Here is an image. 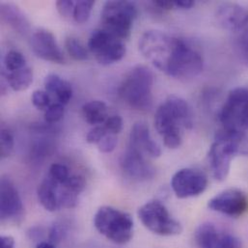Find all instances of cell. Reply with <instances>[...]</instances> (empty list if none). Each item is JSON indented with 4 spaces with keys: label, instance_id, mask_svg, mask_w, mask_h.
Masks as SVG:
<instances>
[{
    "label": "cell",
    "instance_id": "cell-1",
    "mask_svg": "<svg viewBox=\"0 0 248 248\" xmlns=\"http://www.w3.org/2000/svg\"><path fill=\"white\" fill-rule=\"evenodd\" d=\"M155 125L164 145L169 149H177L182 145L184 130L193 125L191 108L184 99L171 96L156 109Z\"/></svg>",
    "mask_w": 248,
    "mask_h": 248
},
{
    "label": "cell",
    "instance_id": "cell-2",
    "mask_svg": "<svg viewBox=\"0 0 248 248\" xmlns=\"http://www.w3.org/2000/svg\"><path fill=\"white\" fill-rule=\"evenodd\" d=\"M237 155H248V132L221 129L216 134L209 151V162L214 178L223 182L229 175L231 162Z\"/></svg>",
    "mask_w": 248,
    "mask_h": 248
},
{
    "label": "cell",
    "instance_id": "cell-3",
    "mask_svg": "<svg viewBox=\"0 0 248 248\" xmlns=\"http://www.w3.org/2000/svg\"><path fill=\"white\" fill-rule=\"evenodd\" d=\"M153 84L152 71L146 66L137 65L125 76L119 87V95L130 108L147 110L153 104Z\"/></svg>",
    "mask_w": 248,
    "mask_h": 248
},
{
    "label": "cell",
    "instance_id": "cell-4",
    "mask_svg": "<svg viewBox=\"0 0 248 248\" xmlns=\"http://www.w3.org/2000/svg\"><path fill=\"white\" fill-rule=\"evenodd\" d=\"M94 225L101 235L119 246L129 243L133 237L131 217L113 207L100 208L94 217Z\"/></svg>",
    "mask_w": 248,
    "mask_h": 248
},
{
    "label": "cell",
    "instance_id": "cell-5",
    "mask_svg": "<svg viewBox=\"0 0 248 248\" xmlns=\"http://www.w3.org/2000/svg\"><path fill=\"white\" fill-rule=\"evenodd\" d=\"M179 38L172 37L162 31L149 30L139 41V50L142 55L155 68L167 73Z\"/></svg>",
    "mask_w": 248,
    "mask_h": 248
},
{
    "label": "cell",
    "instance_id": "cell-6",
    "mask_svg": "<svg viewBox=\"0 0 248 248\" xmlns=\"http://www.w3.org/2000/svg\"><path fill=\"white\" fill-rule=\"evenodd\" d=\"M101 16L105 30L125 41L130 36L137 9L129 1H108L104 5Z\"/></svg>",
    "mask_w": 248,
    "mask_h": 248
},
{
    "label": "cell",
    "instance_id": "cell-7",
    "mask_svg": "<svg viewBox=\"0 0 248 248\" xmlns=\"http://www.w3.org/2000/svg\"><path fill=\"white\" fill-rule=\"evenodd\" d=\"M138 217L144 227L158 236L172 237L180 235L183 231L182 224L173 218L167 208L157 200L144 204L138 210Z\"/></svg>",
    "mask_w": 248,
    "mask_h": 248
},
{
    "label": "cell",
    "instance_id": "cell-8",
    "mask_svg": "<svg viewBox=\"0 0 248 248\" xmlns=\"http://www.w3.org/2000/svg\"><path fill=\"white\" fill-rule=\"evenodd\" d=\"M223 129L248 132V84L233 89L219 114Z\"/></svg>",
    "mask_w": 248,
    "mask_h": 248
},
{
    "label": "cell",
    "instance_id": "cell-9",
    "mask_svg": "<svg viewBox=\"0 0 248 248\" xmlns=\"http://www.w3.org/2000/svg\"><path fill=\"white\" fill-rule=\"evenodd\" d=\"M201 53L186 41L179 39L166 75L179 79L197 77L203 70Z\"/></svg>",
    "mask_w": 248,
    "mask_h": 248
},
{
    "label": "cell",
    "instance_id": "cell-10",
    "mask_svg": "<svg viewBox=\"0 0 248 248\" xmlns=\"http://www.w3.org/2000/svg\"><path fill=\"white\" fill-rule=\"evenodd\" d=\"M87 46L96 60L105 66L119 62L125 54L124 41L104 28L96 29L92 32Z\"/></svg>",
    "mask_w": 248,
    "mask_h": 248
},
{
    "label": "cell",
    "instance_id": "cell-11",
    "mask_svg": "<svg viewBox=\"0 0 248 248\" xmlns=\"http://www.w3.org/2000/svg\"><path fill=\"white\" fill-rule=\"evenodd\" d=\"M207 186L208 177L198 169H180L171 179L172 190L181 199L199 196L207 189Z\"/></svg>",
    "mask_w": 248,
    "mask_h": 248
},
{
    "label": "cell",
    "instance_id": "cell-12",
    "mask_svg": "<svg viewBox=\"0 0 248 248\" xmlns=\"http://www.w3.org/2000/svg\"><path fill=\"white\" fill-rule=\"evenodd\" d=\"M210 210L230 217H240L248 211V195L241 189L229 188L212 198Z\"/></svg>",
    "mask_w": 248,
    "mask_h": 248
},
{
    "label": "cell",
    "instance_id": "cell-13",
    "mask_svg": "<svg viewBox=\"0 0 248 248\" xmlns=\"http://www.w3.org/2000/svg\"><path fill=\"white\" fill-rule=\"evenodd\" d=\"M194 238L198 248H243L239 238L220 230L210 222L199 225Z\"/></svg>",
    "mask_w": 248,
    "mask_h": 248
},
{
    "label": "cell",
    "instance_id": "cell-14",
    "mask_svg": "<svg viewBox=\"0 0 248 248\" xmlns=\"http://www.w3.org/2000/svg\"><path fill=\"white\" fill-rule=\"evenodd\" d=\"M22 201L14 183L6 177L0 182V217L2 221L17 222L23 217Z\"/></svg>",
    "mask_w": 248,
    "mask_h": 248
},
{
    "label": "cell",
    "instance_id": "cell-15",
    "mask_svg": "<svg viewBox=\"0 0 248 248\" xmlns=\"http://www.w3.org/2000/svg\"><path fill=\"white\" fill-rule=\"evenodd\" d=\"M30 46L33 52L43 60L64 64L66 58L60 49L54 35L46 29H37L30 38Z\"/></svg>",
    "mask_w": 248,
    "mask_h": 248
},
{
    "label": "cell",
    "instance_id": "cell-16",
    "mask_svg": "<svg viewBox=\"0 0 248 248\" xmlns=\"http://www.w3.org/2000/svg\"><path fill=\"white\" fill-rule=\"evenodd\" d=\"M121 166L127 177L136 181L151 180L155 174V169L146 155L129 146L122 156Z\"/></svg>",
    "mask_w": 248,
    "mask_h": 248
},
{
    "label": "cell",
    "instance_id": "cell-17",
    "mask_svg": "<svg viewBox=\"0 0 248 248\" xmlns=\"http://www.w3.org/2000/svg\"><path fill=\"white\" fill-rule=\"evenodd\" d=\"M219 26L231 32H242L248 25V11L237 3H223L216 13Z\"/></svg>",
    "mask_w": 248,
    "mask_h": 248
},
{
    "label": "cell",
    "instance_id": "cell-18",
    "mask_svg": "<svg viewBox=\"0 0 248 248\" xmlns=\"http://www.w3.org/2000/svg\"><path fill=\"white\" fill-rule=\"evenodd\" d=\"M129 147L149 157L155 158L161 155L160 146L152 137L148 125L142 122L133 124L129 135Z\"/></svg>",
    "mask_w": 248,
    "mask_h": 248
},
{
    "label": "cell",
    "instance_id": "cell-19",
    "mask_svg": "<svg viewBox=\"0 0 248 248\" xmlns=\"http://www.w3.org/2000/svg\"><path fill=\"white\" fill-rule=\"evenodd\" d=\"M1 18L16 32L27 36L30 32V22L22 11L11 3H2L0 6Z\"/></svg>",
    "mask_w": 248,
    "mask_h": 248
},
{
    "label": "cell",
    "instance_id": "cell-20",
    "mask_svg": "<svg viewBox=\"0 0 248 248\" xmlns=\"http://www.w3.org/2000/svg\"><path fill=\"white\" fill-rule=\"evenodd\" d=\"M59 184L52 180L48 175L38 186L37 195L40 204L48 212H57L60 210L58 202Z\"/></svg>",
    "mask_w": 248,
    "mask_h": 248
},
{
    "label": "cell",
    "instance_id": "cell-21",
    "mask_svg": "<svg viewBox=\"0 0 248 248\" xmlns=\"http://www.w3.org/2000/svg\"><path fill=\"white\" fill-rule=\"evenodd\" d=\"M44 83L46 92L52 94L59 104L63 106L69 104L73 96V88L67 80L55 74H50L46 77Z\"/></svg>",
    "mask_w": 248,
    "mask_h": 248
},
{
    "label": "cell",
    "instance_id": "cell-22",
    "mask_svg": "<svg viewBox=\"0 0 248 248\" xmlns=\"http://www.w3.org/2000/svg\"><path fill=\"white\" fill-rule=\"evenodd\" d=\"M82 114L85 121L93 125L105 124L108 115V107L102 101H91L82 107Z\"/></svg>",
    "mask_w": 248,
    "mask_h": 248
},
{
    "label": "cell",
    "instance_id": "cell-23",
    "mask_svg": "<svg viewBox=\"0 0 248 248\" xmlns=\"http://www.w3.org/2000/svg\"><path fill=\"white\" fill-rule=\"evenodd\" d=\"M2 77L6 78L8 85L16 92L26 90L33 82V72L28 66L14 73L2 72Z\"/></svg>",
    "mask_w": 248,
    "mask_h": 248
},
{
    "label": "cell",
    "instance_id": "cell-24",
    "mask_svg": "<svg viewBox=\"0 0 248 248\" xmlns=\"http://www.w3.org/2000/svg\"><path fill=\"white\" fill-rule=\"evenodd\" d=\"M26 59L22 53L17 50H10L3 59V71L5 73H14L25 68Z\"/></svg>",
    "mask_w": 248,
    "mask_h": 248
},
{
    "label": "cell",
    "instance_id": "cell-25",
    "mask_svg": "<svg viewBox=\"0 0 248 248\" xmlns=\"http://www.w3.org/2000/svg\"><path fill=\"white\" fill-rule=\"evenodd\" d=\"M65 46L69 55L77 61H84V60H87L89 57L88 50L76 38H73V37L67 38L65 42Z\"/></svg>",
    "mask_w": 248,
    "mask_h": 248
},
{
    "label": "cell",
    "instance_id": "cell-26",
    "mask_svg": "<svg viewBox=\"0 0 248 248\" xmlns=\"http://www.w3.org/2000/svg\"><path fill=\"white\" fill-rule=\"evenodd\" d=\"M94 5L95 1L93 0H81L76 2L73 15L74 19L79 24L85 23L90 17Z\"/></svg>",
    "mask_w": 248,
    "mask_h": 248
},
{
    "label": "cell",
    "instance_id": "cell-27",
    "mask_svg": "<svg viewBox=\"0 0 248 248\" xmlns=\"http://www.w3.org/2000/svg\"><path fill=\"white\" fill-rule=\"evenodd\" d=\"M15 141L13 134L6 128H1L0 133V155L1 158L9 157L14 151Z\"/></svg>",
    "mask_w": 248,
    "mask_h": 248
},
{
    "label": "cell",
    "instance_id": "cell-28",
    "mask_svg": "<svg viewBox=\"0 0 248 248\" xmlns=\"http://www.w3.org/2000/svg\"><path fill=\"white\" fill-rule=\"evenodd\" d=\"M48 176L58 184L65 183L70 175L68 167L62 163H53L48 171Z\"/></svg>",
    "mask_w": 248,
    "mask_h": 248
},
{
    "label": "cell",
    "instance_id": "cell-29",
    "mask_svg": "<svg viewBox=\"0 0 248 248\" xmlns=\"http://www.w3.org/2000/svg\"><path fill=\"white\" fill-rule=\"evenodd\" d=\"M31 101L33 106L39 110H46L51 106L50 97L46 91L37 90L34 91L31 97Z\"/></svg>",
    "mask_w": 248,
    "mask_h": 248
},
{
    "label": "cell",
    "instance_id": "cell-30",
    "mask_svg": "<svg viewBox=\"0 0 248 248\" xmlns=\"http://www.w3.org/2000/svg\"><path fill=\"white\" fill-rule=\"evenodd\" d=\"M236 49L241 59L248 64V25L240 32L236 43Z\"/></svg>",
    "mask_w": 248,
    "mask_h": 248
},
{
    "label": "cell",
    "instance_id": "cell-31",
    "mask_svg": "<svg viewBox=\"0 0 248 248\" xmlns=\"http://www.w3.org/2000/svg\"><path fill=\"white\" fill-rule=\"evenodd\" d=\"M64 112H65V109H64L63 105H61L59 103L52 104L45 111V119L49 124L56 123L62 119V117L64 116Z\"/></svg>",
    "mask_w": 248,
    "mask_h": 248
},
{
    "label": "cell",
    "instance_id": "cell-32",
    "mask_svg": "<svg viewBox=\"0 0 248 248\" xmlns=\"http://www.w3.org/2000/svg\"><path fill=\"white\" fill-rule=\"evenodd\" d=\"M118 144V139L115 134L108 133L98 144V148L102 153L109 154L113 152Z\"/></svg>",
    "mask_w": 248,
    "mask_h": 248
},
{
    "label": "cell",
    "instance_id": "cell-33",
    "mask_svg": "<svg viewBox=\"0 0 248 248\" xmlns=\"http://www.w3.org/2000/svg\"><path fill=\"white\" fill-rule=\"evenodd\" d=\"M104 126L108 133L117 135L118 133L121 132V130L123 128V119L117 115L109 116L107 119V121L105 122Z\"/></svg>",
    "mask_w": 248,
    "mask_h": 248
},
{
    "label": "cell",
    "instance_id": "cell-34",
    "mask_svg": "<svg viewBox=\"0 0 248 248\" xmlns=\"http://www.w3.org/2000/svg\"><path fill=\"white\" fill-rule=\"evenodd\" d=\"M108 132L104 125H95L87 134L86 141L90 144H99V142L108 134Z\"/></svg>",
    "mask_w": 248,
    "mask_h": 248
},
{
    "label": "cell",
    "instance_id": "cell-35",
    "mask_svg": "<svg viewBox=\"0 0 248 248\" xmlns=\"http://www.w3.org/2000/svg\"><path fill=\"white\" fill-rule=\"evenodd\" d=\"M75 5H76V2L70 1V0H59L56 2L57 11L64 17L73 16Z\"/></svg>",
    "mask_w": 248,
    "mask_h": 248
},
{
    "label": "cell",
    "instance_id": "cell-36",
    "mask_svg": "<svg viewBox=\"0 0 248 248\" xmlns=\"http://www.w3.org/2000/svg\"><path fill=\"white\" fill-rule=\"evenodd\" d=\"M63 235H64V231L62 227L59 224H55L51 227L48 233V242L55 245L62 240Z\"/></svg>",
    "mask_w": 248,
    "mask_h": 248
},
{
    "label": "cell",
    "instance_id": "cell-37",
    "mask_svg": "<svg viewBox=\"0 0 248 248\" xmlns=\"http://www.w3.org/2000/svg\"><path fill=\"white\" fill-rule=\"evenodd\" d=\"M1 248H15V240L11 236H2L0 239Z\"/></svg>",
    "mask_w": 248,
    "mask_h": 248
},
{
    "label": "cell",
    "instance_id": "cell-38",
    "mask_svg": "<svg viewBox=\"0 0 248 248\" xmlns=\"http://www.w3.org/2000/svg\"><path fill=\"white\" fill-rule=\"evenodd\" d=\"M153 4L161 9V10H171L173 8H175V4H174V1H161V0H158V1H154Z\"/></svg>",
    "mask_w": 248,
    "mask_h": 248
},
{
    "label": "cell",
    "instance_id": "cell-39",
    "mask_svg": "<svg viewBox=\"0 0 248 248\" xmlns=\"http://www.w3.org/2000/svg\"><path fill=\"white\" fill-rule=\"evenodd\" d=\"M175 8H181V9H190L194 6L195 2L192 0H178L174 1Z\"/></svg>",
    "mask_w": 248,
    "mask_h": 248
},
{
    "label": "cell",
    "instance_id": "cell-40",
    "mask_svg": "<svg viewBox=\"0 0 248 248\" xmlns=\"http://www.w3.org/2000/svg\"><path fill=\"white\" fill-rule=\"evenodd\" d=\"M36 248H55V246L49 242H41Z\"/></svg>",
    "mask_w": 248,
    "mask_h": 248
}]
</instances>
